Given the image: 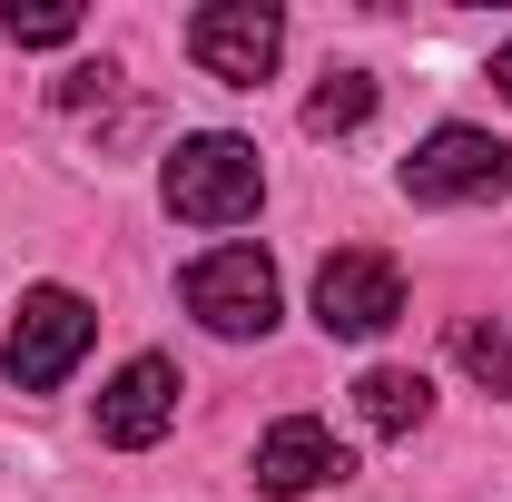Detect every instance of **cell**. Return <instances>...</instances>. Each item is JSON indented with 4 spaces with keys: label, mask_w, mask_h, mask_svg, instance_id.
I'll return each mask as SVG.
<instances>
[{
    "label": "cell",
    "mask_w": 512,
    "mask_h": 502,
    "mask_svg": "<svg viewBox=\"0 0 512 502\" xmlns=\"http://www.w3.org/2000/svg\"><path fill=\"white\" fill-rule=\"evenodd\" d=\"M158 197L188 227H237V217H256V197H266V168H256V148L237 128H197V138H178Z\"/></svg>",
    "instance_id": "cell-1"
},
{
    "label": "cell",
    "mask_w": 512,
    "mask_h": 502,
    "mask_svg": "<svg viewBox=\"0 0 512 502\" xmlns=\"http://www.w3.org/2000/svg\"><path fill=\"white\" fill-rule=\"evenodd\" d=\"M89 335H99L89 296H69V286H30V296H20V315H10L0 375L20 384V394H50V384H69V365L89 355Z\"/></svg>",
    "instance_id": "cell-2"
},
{
    "label": "cell",
    "mask_w": 512,
    "mask_h": 502,
    "mask_svg": "<svg viewBox=\"0 0 512 502\" xmlns=\"http://www.w3.org/2000/svg\"><path fill=\"white\" fill-rule=\"evenodd\" d=\"M512 188V148L493 138V128H434L414 158H404V197L414 207H493V197Z\"/></svg>",
    "instance_id": "cell-3"
},
{
    "label": "cell",
    "mask_w": 512,
    "mask_h": 502,
    "mask_svg": "<svg viewBox=\"0 0 512 502\" xmlns=\"http://www.w3.org/2000/svg\"><path fill=\"white\" fill-rule=\"evenodd\" d=\"M178 296H188V315L207 335L247 345V335L276 325V266H266V247H217V256H197L188 276H178Z\"/></svg>",
    "instance_id": "cell-4"
},
{
    "label": "cell",
    "mask_w": 512,
    "mask_h": 502,
    "mask_svg": "<svg viewBox=\"0 0 512 502\" xmlns=\"http://www.w3.org/2000/svg\"><path fill=\"white\" fill-rule=\"evenodd\" d=\"M394 315H404V266H394L384 247H335L316 266V325H325V335L375 345Z\"/></svg>",
    "instance_id": "cell-5"
},
{
    "label": "cell",
    "mask_w": 512,
    "mask_h": 502,
    "mask_svg": "<svg viewBox=\"0 0 512 502\" xmlns=\"http://www.w3.org/2000/svg\"><path fill=\"white\" fill-rule=\"evenodd\" d=\"M276 50H286V10H266V0H207L188 20V60L217 89H256L276 69Z\"/></svg>",
    "instance_id": "cell-6"
},
{
    "label": "cell",
    "mask_w": 512,
    "mask_h": 502,
    "mask_svg": "<svg viewBox=\"0 0 512 502\" xmlns=\"http://www.w3.org/2000/svg\"><path fill=\"white\" fill-rule=\"evenodd\" d=\"M178 365L168 355H138V365H119V375L99 384V443H119V453H148V443L178 424Z\"/></svg>",
    "instance_id": "cell-7"
},
{
    "label": "cell",
    "mask_w": 512,
    "mask_h": 502,
    "mask_svg": "<svg viewBox=\"0 0 512 502\" xmlns=\"http://www.w3.org/2000/svg\"><path fill=\"white\" fill-rule=\"evenodd\" d=\"M345 473H355V453L325 434L316 414H286V424L256 434V493H276V502L325 493V483H345Z\"/></svg>",
    "instance_id": "cell-8"
},
{
    "label": "cell",
    "mask_w": 512,
    "mask_h": 502,
    "mask_svg": "<svg viewBox=\"0 0 512 502\" xmlns=\"http://www.w3.org/2000/svg\"><path fill=\"white\" fill-rule=\"evenodd\" d=\"M355 414H365L375 434H414V424L434 414V384L414 375V365H375V375L355 384Z\"/></svg>",
    "instance_id": "cell-9"
},
{
    "label": "cell",
    "mask_w": 512,
    "mask_h": 502,
    "mask_svg": "<svg viewBox=\"0 0 512 502\" xmlns=\"http://www.w3.org/2000/svg\"><path fill=\"white\" fill-rule=\"evenodd\" d=\"M375 119V79L365 69H325V89L306 99V128L316 138H345V128H365Z\"/></svg>",
    "instance_id": "cell-10"
},
{
    "label": "cell",
    "mask_w": 512,
    "mask_h": 502,
    "mask_svg": "<svg viewBox=\"0 0 512 502\" xmlns=\"http://www.w3.org/2000/svg\"><path fill=\"white\" fill-rule=\"evenodd\" d=\"M453 365L483 384V394H512V335L483 325V315H463V325H453Z\"/></svg>",
    "instance_id": "cell-11"
},
{
    "label": "cell",
    "mask_w": 512,
    "mask_h": 502,
    "mask_svg": "<svg viewBox=\"0 0 512 502\" xmlns=\"http://www.w3.org/2000/svg\"><path fill=\"white\" fill-rule=\"evenodd\" d=\"M79 0H0V30L20 40V50H60V40H79Z\"/></svg>",
    "instance_id": "cell-12"
},
{
    "label": "cell",
    "mask_w": 512,
    "mask_h": 502,
    "mask_svg": "<svg viewBox=\"0 0 512 502\" xmlns=\"http://www.w3.org/2000/svg\"><path fill=\"white\" fill-rule=\"evenodd\" d=\"M109 89H119V69H109V60H79V69H60V89H50V99H60V109H99Z\"/></svg>",
    "instance_id": "cell-13"
},
{
    "label": "cell",
    "mask_w": 512,
    "mask_h": 502,
    "mask_svg": "<svg viewBox=\"0 0 512 502\" xmlns=\"http://www.w3.org/2000/svg\"><path fill=\"white\" fill-rule=\"evenodd\" d=\"M493 89H503V99H512V40H503V50H493Z\"/></svg>",
    "instance_id": "cell-14"
}]
</instances>
